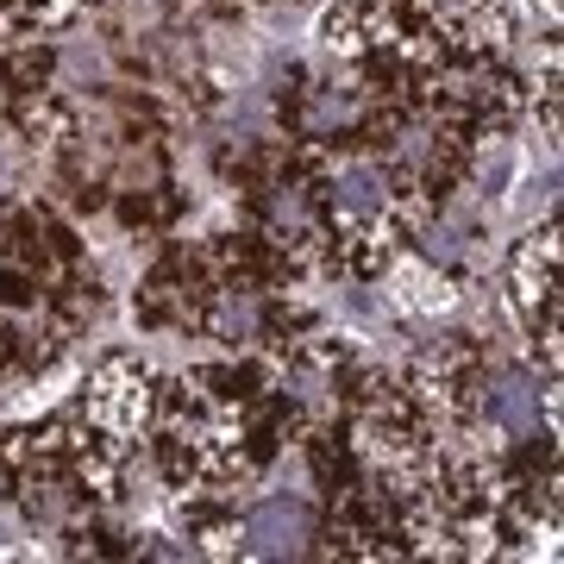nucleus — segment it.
Returning a JSON list of instances; mask_svg holds the SVG:
<instances>
[{
  "mask_svg": "<svg viewBox=\"0 0 564 564\" xmlns=\"http://www.w3.org/2000/svg\"><path fill=\"white\" fill-rule=\"evenodd\" d=\"M139 464H151L139 445L113 440L82 402H63L44 421L0 433V502L63 533L88 514H113Z\"/></svg>",
  "mask_w": 564,
  "mask_h": 564,
  "instance_id": "2",
  "label": "nucleus"
},
{
  "mask_svg": "<svg viewBox=\"0 0 564 564\" xmlns=\"http://www.w3.org/2000/svg\"><path fill=\"white\" fill-rule=\"evenodd\" d=\"M307 402L289 389V370L263 351L226 364H195L158 377L151 402V470L170 502H239L270 464L302 440Z\"/></svg>",
  "mask_w": 564,
  "mask_h": 564,
  "instance_id": "1",
  "label": "nucleus"
},
{
  "mask_svg": "<svg viewBox=\"0 0 564 564\" xmlns=\"http://www.w3.org/2000/svg\"><path fill=\"white\" fill-rule=\"evenodd\" d=\"M508 314L521 326L527 351L545 377H558V333H564V302H558V214H545L508 258Z\"/></svg>",
  "mask_w": 564,
  "mask_h": 564,
  "instance_id": "5",
  "label": "nucleus"
},
{
  "mask_svg": "<svg viewBox=\"0 0 564 564\" xmlns=\"http://www.w3.org/2000/svg\"><path fill=\"white\" fill-rule=\"evenodd\" d=\"M101 0H0V44H20V39H51L63 25L88 20Z\"/></svg>",
  "mask_w": 564,
  "mask_h": 564,
  "instance_id": "6",
  "label": "nucleus"
},
{
  "mask_svg": "<svg viewBox=\"0 0 564 564\" xmlns=\"http://www.w3.org/2000/svg\"><path fill=\"white\" fill-rule=\"evenodd\" d=\"M232 307L263 314V302H251V295H239V289L226 282L220 258H214V239H202V245L170 239L163 245V258L144 270L132 314H139V326H151V333L220 339L226 326H232Z\"/></svg>",
  "mask_w": 564,
  "mask_h": 564,
  "instance_id": "4",
  "label": "nucleus"
},
{
  "mask_svg": "<svg viewBox=\"0 0 564 564\" xmlns=\"http://www.w3.org/2000/svg\"><path fill=\"white\" fill-rule=\"evenodd\" d=\"M514 39V0H333L321 44L333 57L395 69H458L502 57Z\"/></svg>",
  "mask_w": 564,
  "mask_h": 564,
  "instance_id": "3",
  "label": "nucleus"
}]
</instances>
